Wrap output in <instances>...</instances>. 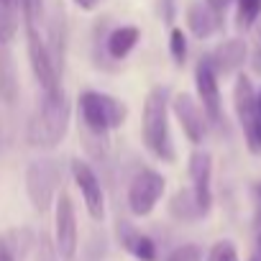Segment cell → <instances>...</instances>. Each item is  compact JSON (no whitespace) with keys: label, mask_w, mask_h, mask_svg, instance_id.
Segmentation results:
<instances>
[{"label":"cell","mask_w":261,"mask_h":261,"mask_svg":"<svg viewBox=\"0 0 261 261\" xmlns=\"http://www.w3.org/2000/svg\"><path fill=\"white\" fill-rule=\"evenodd\" d=\"M0 261H16V258H13V253L8 251V246H6L3 236H0Z\"/></svg>","instance_id":"cell-26"},{"label":"cell","mask_w":261,"mask_h":261,"mask_svg":"<svg viewBox=\"0 0 261 261\" xmlns=\"http://www.w3.org/2000/svg\"><path fill=\"white\" fill-rule=\"evenodd\" d=\"M21 26V0H0V46H8Z\"/></svg>","instance_id":"cell-18"},{"label":"cell","mask_w":261,"mask_h":261,"mask_svg":"<svg viewBox=\"0 0 261 261\" xmlns=\"http://www.w3.org/2000/svg\"><path fill=\"white\" fill-rule=\"evenodd\" d=\"M256 261H261V233L256 236V256H253Z\"/></svg>","instance_id":"cell-28"},{"label":"cell","mask_w":261,"mask_h":261,"mask_svg":"<svg viewBox=\"0 0 261 261\" xmlns=\"http://www.w3.org/2000/svg\"><path fill=\"white\" fill-rule=\"evenodd\" d=\"M187 26L197 39H210L215 31H220L223 18H218L205 3H192L187 11Z\"/></svg>","instance_id":"cell-15"},{"label":"cell","mask_w":261,"mask_h":261,"mask_svg":"<svg viewBox=\"0 0 261 261\" xmlns=\"http://www.w3.org/2000/svg\"><path fill=\"white\" fill-rule=\"evenodd\" d=\"M167 261H202V248L195 243H185V246L174 248L167 256Z\"/></svg>","instance_id":"cell-24"},{"label":"cell","mask_w":261,"mask_h":261,"mask_svg":"<svg viewBox=\"0 0 261 261\" xmlns=\"http://www.w3.org/2000/svg\"><path fill=\"white\" fill-rule=\"evenodd\" d=\"M190 177H192V192L195 200L202 210V215L210 213L213 205V190H210V177H213V159L207 151H195L190 156Z\"/></svg>","instance_id":"cell-12"},{"label":"cell","mask_w":261,"mask_h":261,"mask_svg":"<svg viewBox=\"0 0 261 261\" xmlns=\"http://www.w3.org/2000/svg\"><path fill=\"white\" fill-rule=\"evenodd\" d=\"M207 261H238V251L230 241H218L207 251Z\"/></svg>","instance_id":"cell-23"},{"label":"cell","mask_w":261,"mask_h":261,"mask_svg":"<svg viewBox=\"0 0 261 261\" xmlns=\"http://www.w3.org/2000/svg\"><path fill=\"white\" fill-rule=\"evenodd\" d=\"M253 261H256V258H253Z\"/></svg>","instance_id":"cell-30"},{"label":"cell","mask_w":261,"mask_h":261,"mask_svg":"<svg viewBox=\"0 0 261 261\" xmlns=\"http://www.w3.org/2000/svg\"><path fill=\"white\" fill-rule=\"evenodd\" d=\"M164 187H167V179L154 172V169H139L134 174V179H130L128 185V210L134 213L136 218H146L156 202L162 200L164 195Z\"/></svg>","instance_id":"cell-6"},{"label":"cell","mask_w":261,"mask_h":261,"mask_svg":"<svg viewBox=\"0 0 261 261\" xmlns=\"http://www.w3.org/2000/svg\"><path fill=\"white\" fill-rule=\"evenodd\" d=\"M233 105H236V115H238L241 128H243L248 151L261 154V118H258V110H256V90H253V85L246 74L236 77Z\"/></svg>","instance_id":"cell-4"},{"label":"cell","mask_w":261,"mask_h":261,"mask_svg":"<svg viewBox=\"0 0 261 261\" xmlns=\"http://www.w3.org/2000/svg\"><path fill=\"white\" fill-rule=\"evenodd\" d=\"M169 51H172L177 64H185V59H187V36H185L182 29H172V34H169Z\"/></svg>","instance_id":"cell-22"},{"label":"cell","mask_w":261,"mask_h":261,"mask_svg":"<svg viewBox=\"0 0 261 261\" xmlns=\"http://www.w3.org/2000/svg\"><path fill=\"white\" fill-rule=\"evenodd\" d=\"M69 128V100L64 90L54 95H44L41 105L29 120L26 139L34 149H54L62 144Z\"/></svg>","instance_id":"cell-1"},{"label":"cell","mask_w":261,"mask_h":261,"mask_svg":"<svg viewBox=\"0 0 261 261\" xmlns=\"http://www.w3.org/2000/svg\"><path fill=\"white\" fill-rule=\"evenodd\" d=\"M26 46H29V62H31V69L44 90V95H54L62 90L59 85V69L49 54V46L46 41L41 39L39 29H26Z\"/></svg>","instance_id":"cell-7"},{"label":"cell","mask_w":261,"mask_h":261,"mask_svg":"<svg viewBox=\"0 0 261 261\" xmlns=\"http://www.w3.org/2000/svg\"><path fill=\"white\" fill-rule=\"evenodd\" d=\"M246 57H248L246 41H243V39H228V41L218 44V46L207 54V62L213 64L215 74H230V72H236V69L243 67Z\"/></svg>","instance_id":"cell-13"},{"label":"cell","mask_w":261,"mask_h":261,"mask_svg":"<svg viewBox=\"0 0 261 261\" xmlns=\"http://www.w3.org/2000/svg\"><path fill=\"white\" fill-rule=\"evenodd\" d=\"M172 110L182 125V130L187 134V139L192 144H202L205 141V134H207V118H205V110L202 105H197L192 100V95L182 92L172 100Z\"/></svg>","instance_id":"cell-11"},{"label":"cell","mask_w":261,"mask_h":261,"mask_svg":"<svg viewBox=\"0 0 261 261\" xmlns=\"http://www.w3.org/2000/svg\"><path fill=\"white\" fill-rule=\"evenodd\" d=\"M41 13H44V0H21V16L26 29H39Z\"/></svg>","instance_id":"cell-21"},{"label":"cell","mask_w":261,"mask_h":261,"mask_svg":"<svg viewBox=\"0 0 261 261\" xmlns=\"http://www.w3.org/2000/svg\"><path fill=\"white\" fill-rule=\"evenodd\" d=\"M74 3L82 8V11H95L100 6V0H74Z\"/></svg>","instance_id":"cell-27"},{"label":"cell","mask_w":261,"mask_h":261,"mask_svg":"<svg viewBox=\"0 0 261 261\" xmlns=\"http://www.w3.org/2000/svg\"><path fill=\"white\" fill-rule=\"evenodd\" d=\"M139 39H141V31L136 26H118V29H113L108 34L105 49H108L110 59L120 62V59H125L130 51H134V46L139 44Z\"/></svg>","instance_id":"cell-16"},{"label":"cell","mask_w":261,"mask_h":261,"mask_svg":"<svg viewBox=\"0 0 261 261\" xmlns=\"http://www.w3.org/2000/svg\"><path fill=\"white\" fill-rule=\"evenodd\" d=\"M72 177L85 197V207L90 213L92 220H102L105 218V190H102V182L100 177L95 174V169L82 162V159H74L72 162Z\"/></svg>","instance_id":"cell-10"},{"label":"cell","mask_w":261,"mask_h":261,"mask_svg":"<svg viewBox=\"0 0 261 261\" xmlns=\"http://www.w3.org/2000/svg\"><path fill=\"white\" fill-rule=\"evenodd\" d=\"M256 110H258V118H261V90L256 92Z\"/></svg>","instance_id":"cell-29"},{"label":"cell","mask_w":261,"mask_h":261,"mask_svg":"<svg viewBox=\"0 0 261 261\" xmlns=\"http://www.w3.org/2000/svg\"><path fill=\"white\" fill-rule=\"evenodd\" d=\"M118 241L130 256H136L139 261H156V243L146 233H141L136 225H130L128 220L118 223Z\"/></svg>","instance_id":"cell-14"},{"label":"cell","mask_w":261,"mask_h":261,"mask_svg":"<svg viewBox=\"0 0 261 261\" xmlns=\"http://www.w3.org/2000/svg\"><path fill=\"white\" fill-rule=\"evenodd\" d=\"M18 97V77H16V62L6 46H0V100L16 102Z\"/></svg>","instance_id":"cell-17"},{"label":"cell","mask_w":261,"mask_h":261,"mask_svg":"<svg viewBox=\"0 0 261 261\" xmlns=\"http://www.w3.org/2000/svg\"><path fill=\"white\" fill-rule=\"evenodd\" d=\"M261 16V0H236V26L251 29Z\"/></svg>","instance_id":"cell-20"},{"label":"cell","mask_w":261,"mask_h":261,"mask_svg":"<svg viewBox=\"0 0 261 261\" xmlns=\"http://www.w3.org/2000/svg\"><path fill=\"white\" fill-rule=\"evenodd\" d=\"M125 105L105 92L85 90L80 95V125H82V139L108 141V134L113 128H120L125 123Z\"/></svg>","instance_id":"cell-3"},{"label":"cell","mask_w":261,"mask_h":261,"mask_svg":"<svg viewBox=\"0 0 261 261\" xmlns=\"http://www.w3.org/2000/svg\"><path fill=\"white\" fill-rule=\"evenodd\" d=\"M54 246H57V256L64 261H72L77 253V218L67 192L57 197V207H54Z\"/></svg>","instance_id":"cell-8"},{"label":"cell","mask_w":261,"mask_h":261,"mask_svg":"<svg viewBox=\"0 0 261 261\" xmlns=\"http://www.w3.org/2000/svg\"><path fill=\"white\" fill-rule=\"evenodd\" d=\"M59 190V164L54 159H39L26 172V192L39 213H46L57 200Z\"/></svg>","instance_id":"cell-5"},{"label":"cell","mask_w":261,"mask_h":261,"mask_svg":"<svg viewBox=\"0 0 261 261\" xmlns=\"http://www.w3.org/2000/svg\"><path fill=\"white\" fill-rule=\"evenodd\" d=\"M230 3H236V0H205V6H207L218 18H225V11L230 8Z\"/></svg>","instance_id":"cell-25"},{"label":"cell","mask_w":261,"mask_h":261,"mask_svg":"<svg viewBox=\"0 0 261 261\" xmlns=\"http://www.w3.org/2000/svg\"><path fill=\"white\" fill-rule=\"evenodd\" d=\"M169 213H172V218L185 220V223L197 220V218H205L202 210H200V205H197V200H195L192 187H190V190H179V192L172 197V202H169Z\"/></svg>","instance_id":"cell-19"},{"label":"cell","mask_w":261,"mask_h":261,"mask_svg":"<svg viewBox=\"0 0 261 261\" xmlns=\"http://www.w3.org/2000/svg\"><path fill=\"white\" fill-rule=\"evenodd\" d=\"M195 85H197V95H200V105L205 110L207 123L220 125L223 123V100H220V87H218V74L213 69V64L207 62V57H202L195 67Z\"/></svg>","instance_id":"cell-9"},{"label":"cell","mask_w":261,"mask_h":261,"mask_svg":"<svg viewBox=\"0 0 261 261\" xmlns=\"http://www.w3.org/2000/svg\"><path fill=\"white\" fill-rule=\"evenodd\" d=\"M141 136L146 149L162 159V162H174L177 151L169 136V90L167 87H154L146 95L144 102V115H141Z\"/></svg>","instance_id":"cell-2"}]
</instances>
